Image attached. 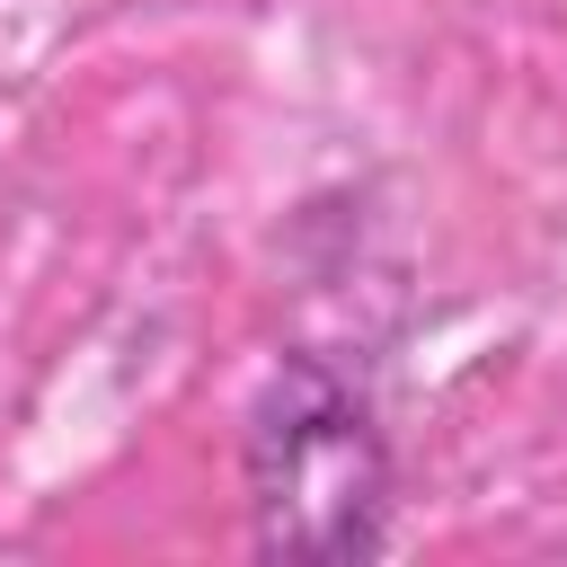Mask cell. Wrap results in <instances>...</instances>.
I'll return each mask as SVG.
<instances>
[{
  "label": "cell",
  "instance_id": "obj_1",
  "mask_svg": "<svg viewBox=\"0 0 567 567\" xmlns=\"http://www.w3.org/2000/svg\"><path fill=\"white\" fill-rule=\"evenodd\" d=\"M248 505L257 540L292 558H354L381 549V505H390V461L372 416L310 363H292L248 425Z\"/></svg>",
  "mask_w": 567,
  "mask_h": 567
}]
</instances>
